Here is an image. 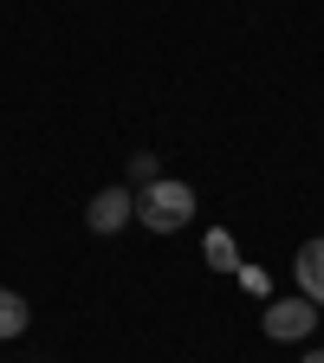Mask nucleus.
I'll list each match as a JSON object with an SVG mask.
<instances>
[{
	"mask_svg": "<svg viewBox=\"0 0 324 363\" xmlns=\"http://www.w3.org/2000/svg\"><path fill=\"white\" fill-rule=\"evenodd\" d=\"M136 220H143L150 234H181V227L195 220V189H189V182L156 175L150 189H136Z\"/></svg>",
	"mask_w": 324,
	"mask_h": 363,
	"instance_id": "f257e3e1",
	"label": "nucleus"
},
{
	"mask_svg": "<svg viewBox=\"0 0 324 363\" xmlns=\"http://www.w3.org/2000/svg\"><path fill=\"white\" fill-rule=\"evenodd\" d=\"M318 318H324V305H311V298L298 292V298H272L266 318H259V331H266L272 344H305V337L318 331Z\"/></svg>",
	"mask_w": 324,
	"mask_h": 363,
	"instance_id": "f03ea898",
	"label": "nucleus"
},
{
	"mask_svg": "<svg viewBox=\"0 0 324 363\" xmlns=\"http://www.w3.org/2000/svg\"><path fill=\"white\" fill-rule=\"evenodd\" d=\"M130 220H136V189H123V182L98 189L91 208H84V227H91V234H117V227H130Z\"/></svg>",
	"mask_w": 324,
	"mask_h": 363,
	"instance_id": "7ed1b4c3",
	"label": "nucleus"
},
{
	"mask_svg": "<svg viewBox=\"0 0 324 363\" xmlns=\"http://www.w3.org/2000/svg\"><path fill=\"white\" fill-rule=\"evenodd\" d=\"M292 272H298V292L311 305H324V240H305L298 259H292Z\"/></svg>",
	"mask_w": 324,
	"mask_h": 363,
	"instance_id": "20e7f679",
	"label": "nucleus"
},
{
	"mask_svg": "<svg viewBox=\"0 0 324 363\" xmlns=\"http://www.w3.org/2000/svg\"><path fill=\"white\" fill-rule=\"evenodd\" d=\"M26 325H33V305H26L20 292H7V286H0V344L26 337Z\"/></svg>",
	"mask_w": 324,
	"mask_h": 363,
	"instance_id": "39448f33",
	"label": "nucleus"
},
{
	"mask_svg": "<svg viewBox=\"0 0 324 363\" xmlns=\"http://www.w3.org/2000/svg\"><path fill=\"white\" fill-rule=\"evenodd\" d=\"M201 253H208L214 272H240V247H234V234H227V227H214V234L201 240Z\"/></svg>",
	"mask_w": 324,
	"mask_h": 363,
	"instance_id": "423d86ee",
	"label": "nucleus"
},
{
	"mask_svg": "<svg viewBox=\"0 0 324 363\" xmlns=\"http://www.w3.org/2000/svg\"><path fill=\"white\" fill-rule=\"evenodd\" d=\"M130 175H136V182L150 189V182H156V156H130Z\"/></svg>",
	"mask_w": 324,
	"mask_h": 363,
	"instance_id": "0eeeda50",
	"label": "nucleus"
},
{
	"mask_svg": "<svg viewBox=\"0 0 324 363\" xmlns=\"http://www.w3.org/2000/svg\"><path fill=\"white\" fill-rule=\"evenodd\" d=\"M298 363H324V350H305V357H298Z\"/></svg>",
	"mask_w": 324,
	"mask_h": 363,
	"instance_id": "6e6552de",
	"label": "nucleus"
}]
</instances>
